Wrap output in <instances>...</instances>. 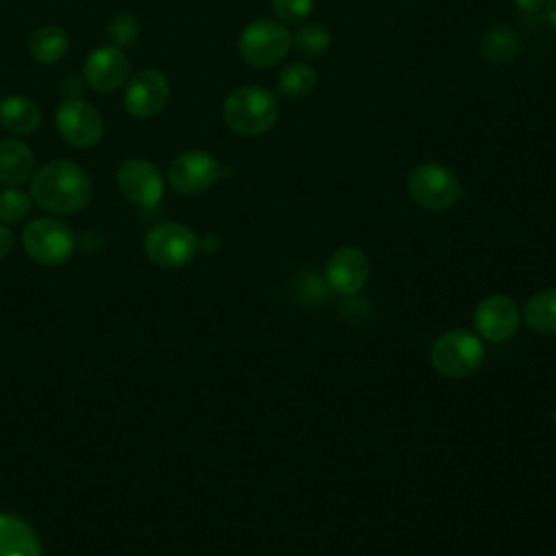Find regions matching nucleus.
I'll return each mask as SVG.
<instances>
[{"mask_svg":"<svg viewBox=\"0 0 556 556\" xmlns=\"http://www.w3.org/2000/svg\"><path fill=\"white\" fill-rule=\"evenodd\" d=\"M484 363V343L478 334L454 328L441 332L430 348V365L441 378L463 380L473 376Z\"/></svg>","mask_w":556,"mask_h":556,"instance_id":"obj_3","label":"nucleus"},{"mask_svg":"<svg viewBox=\"0 0 556 556\" xmlns=\"http://www.w3.org/2000/svg\"><path fill=\"white\" fill-rule=\"evenodd\" d=\"M222 176L219 161L206 150H185L167 165V182L182 195H198L211 189Z\"/></svg>","mask_w":556,"mask_h":556,"instance_id":"obj_8","label":"nucleus"},{"mask_svg":"<svg viewBox=\"0 0 556 556\" xmlns=\"http://www.w3.org/2000/svg\"><path fill=\"white\" fill-rule=\"evenodd\" d=\"M167 100H169V80L161 70L146 67L126 80L124 106L132 117L150 119L165 109Z\"/></svg>","mask_w":556,"mask_h":556,"instance_id":"obj_12","label":"nucleus"},{"mask_svg":"<svg viewBox=\"0 0 556 556\" xmlns=\"http://www.w3.org/2000/svg\"><path fill=\"white\" fill-rule=\"evenodd\" d=\"M274 15L285 24H300L313 11V0H271Z\"/></svg>","mask_w":556,"mask_h":556,"instance_id":"obj_25","label":"nucleus"},{"mask_svg":"<svg viewBox=\"0 0 556 556\" xmlns=\"http://www.w3.org/2000/svg\"><path fill=\"white\" fill-rule=\"evenodd\" d=\"M317 85V74L306 63H291L278 74V91L287 98H304L308 96Z\"/></svg>","mask_w":556,"mask_h":556,"instance_id":"obj_20","label":"nucleus"},{"mask_svg":"<svg viewBox=\"0 0 556 556\" xmlns=\"http://www.w3.org/2000/svg\"><path fill=\"white\" fill-rule=\"evenodd\" d=\"M115 182L124 198H128L132 204L146 206V208L156 206L163 198L165 182H163L159 167L152 161L141 159V156L124 159L117 165Z\"/></svg>","mask_w":556,"mask_h":556,"instance_id":"obj_10","label":"nucleus"},{"mask_svg":"<svg viewBox=\"0 0 556 556\" xmlns=\"http://www.w3.org/2000/svg\"><path fill=\"white\" fill-rule=\"evenodd\" d=\"M278 100L271 91L258 85H243L228 93L222 106L224 122L230 130L243 137L267 132L278 119Z\"/></svg>","mask_w":556,"mask_h":556,"instance_id":"obj_2","label":"nucleus"},{"mask_svg":"<svg viewBox=\"0 0 556 556\" xmlns=\"http://www.w3.org/2000/svg\"><path fill=\"white\" fill-rule=\"evenodd\" d=\"M128 72H130L128 56L122 52V48H115L111 43L93 48L83 63V76L87 85L104 93H111L122 85H126Z\"/></svg>","mask_w":556,"mask_h":556,"instance_id":"obj_14","label":"nucleus"},{"mask_svg":"<svg viewBox=\"0 0 556 556\" xmlns=\"http://www.w3.org/2000/svg\"><path fill=\"white\" fill-rule=\"evenodd\" d=\"M519 50V41L515 37L513 30L504 28V26H495L486 33L484 37V43H482V52L489 61H495V63H504L508 59H513Z\"/></svg>","mask_w":556,"mask_h":556,"instance_id":"obj_22","label":"nucleus"},{"mask_svg":"<svg viewBox=\"0 0 556 556\" xmlns=\"http://www.w3.org/2000/svg\"><path fill=\"white\" fill-rule=\"evenodd\" d=\"M521 311L510 295L491 293L482 298L473 308V326L480 339L491 343H504L519 330Z\"/></svg>","mask_w":556,"mask_h":556,"instance_id":"obj_11","label":"nucleus"},{"mask_svg":"<svg viewBox=\"0 0 556 556\" xmlns=\"http://www.w3.org/2000/svg\"><path fill=\"white\" fill-rule=\"evenodd\" d=\"M324 278L339 295H354L369 280V258L356 245H341L328 256Z\"/></svg>","mask_w":556,"mask_h":556,"instance_id":"obj_13","label":"nucleus"},{"mask_svg":"<svg viewBox=\"0 0 556 556\" xmlns=\"http://www.w3.org/2000/svg\"><path fill=\"white\" fill-rule=\"evenodd\" d=\"M545 13H547V22L556 28V0H547Z\"/></svg>","mask_w":556,"mask_h":556,"instance_id":"obj_29","label":"nucleus"},{"mask_svg":"<svg viewBox=\"0 0 556 556\" xmlns=\"http://www.w3.org/2000/svg\"><path fill=\"white\" fill-rule=\"evenodd\" d=\"M22 245L26 254L39 265H61L76 248L74 230L56 217H35L24 226Z\"/></svg>","mask_w":556,"mask_h":556,"instance_id":"obj_6","label":"nucleus"},{"mask_svg":"<svg viewBox=\"0 0 556 556\" xmlns=\"http://www.w3.org/2000/svg\"><path fill=\"white\" fill-rule=\"evenodd\" d=\"M219 248V239L215 235H208L204 239H200V250H206V252H215Z\"/></svg>","mask_w":556,"mask_h":556,"instance_id":"obj_28","label":"nucleus"},{"mask_svg":"<svg viewBox=\"0 0 556 556\" xmlns=\"http://www.w3.org/2000/svg\"><path fill=\"white\" fill-rule=\"evenodd\" d=\"M61 139L74 148H91L102 139L104 122L100 113L80 98H63L54 115Z\"/></svg>","mask_w":556,"mask_h":556,"instance_id":"obj_9","label":"nucleus"},{"mask_svg":"<svg viewBox=\"0 0 556 556\" xmlns=\"http://www.w3.org/2000/svg\"><path fill=\"white\" fill-rule=\"evenodd\" d=\"M291 48V33L276 20H252L237 39L241 59L252 67H271L287 56Z\"/></svg>","mask_w":556,"mask_h":556,"instance_id":"obj_7","label":"nucleus"},{"mask_svg":"<svg viewBox=\"0 0 556 556\" xmlns=\"http://www.w3.org/2000/svg\"><path fill=\"white\" fill-rule=\"evenodd\" d=\"M406 189L417 206L432 211V213L447 211L463 195V185H460L458 176L441 163L417 165L408 174Z\"/></svg>","mask_w":556,"mask_h":556,"instance_id":"obj_5","label":"nucleus"},{"mask_svg":"<svg viewBox=\"0 0 556 556\" xmlns=\"http://www.w3.org/2000/svg\"><path fill=\"white\" fill-rule=\"evenodd\" d=\"M521 317L530 330L539 334H556V289H541L528 298Z\"/></svg>","mask_w":556,"mask_h":556,"instance_id":"obj_18","label":"nucleus"},{"mask_svg":"<svg viewBox=\"0 0 556 556\" xmlns=\"http://www.w3.org/2000/svg\"><path fill=\"white\" fill-rule=\"evenodd\" d=\"M15 245V237L7 224H0V261H4Z\"/></svg>","mask_w":556,"mask_h":556,"instance_id":"obj_26","label":"nucleus"},{"mask_svg":"<svg viewBox=\"0 0 556 556\" xmlns=\"http://www.w3.org/2000/svg\"><path fill=\"white\" fill-rule=\"evenodd\" d=\"M33 198L17 189V187H7L0 191V224H17L30 213Z\"/></svg>","mask_w":556,"mask_h":556,"instance_id":"obj_24","label":"nucleus"},{"mask_svg":"<svg viewBox=\"0 0 556 556\" xmlns=\"http://www.w3.org/2000/svg\"><path fill=\"white\" fill-rule=\"evenodd\" d=\"M0 124L13 135H33L41 126V109L26 96H4L0 100Z\"/></svg>","mask_w":556,"mask_h":556,"instance_id":"obj_17","label":"nucleus"},{"mask_svg":"<svg viewBox=\"0 0 556 556\" xmlns=\"http://www.w3.org/2000/svg\"><path fill=\"white\" fill-rule=\"evenodd\" d=\"M139 35H141V24H139V20H137L132 13H126V11L115 13V15L111 17L109 26H106V37H109L111 46L122 48V50L135 46L137 39H139Z\"/></svg>","mask_w":556,"mask_h":556,"instance_id":"obj_23","label":"nucleus"},{"mask_svg":"<svg viewBox=\"0 0 556 556\" xmlns=\"http://www.w3.org/2000/svg\"><path fill=\"white\" fill-rule=\"evenodd\" d=\"M30 198L50 213L72 215L89 204L91 180L80 165L56 159L35 172L30 180Z\"/></svg>","mask_w":556,"mask_h":556,"instance_id":"obj_1","label":"nucleus"},{"mask_svg":"<svg viewBox=\"0 0 556 556\" xmlns=\"http://www.w3.org/2000/svg\"><path fill=\"white\" fill-rule=\"evenodd\" d=\"M35 167L33 150L20 139H0V182L7 187H20L26 182Z\"/></svg>","mask_w":556,"mask_h":556,"instance_id":"obj_16","label":"nucleus"},{"mask_svg":"<svg viewBox=\"0 0 556 556\" xmlns=\"http://www.w3.org/2000/svg\"><path fill=\"white\" fill-rule=\"evenodd\" d=\"M0 556H41L39 536L17 515L0 513Z\"/></svg>","mask_w":556,"mask_h":556,"instance_id":"obj_15","label":"nucleus"},{"mask_svg":"<svg viewBox=\"0 0 556 556\" xmlns=\"http://www.w3.org/2000/svg\"><path fill=\"white\" fill-rule=\"evenodd\" d=\"M330 30L319 22H304L293 35L291 46L304 56H321L330 48Z\"/></svg>","mask_w":556,"mask_h":556,"instance_id":"obj_21","label":"nucleus"},{"mask_svg":"<svg viewBox=\"0 0 556 556\" xmlns=\"http://www.w3.org/2000/svg\"><path fill=\"white\" fill-rule=\"evenodd\" d=\"M523 13H536V11H541L545 4H547V0H513Z\"/></svg>","mask_w":556,"mask_h":556,"instance_id":"obj_27","label":"nucleus"},{"mask_svg":"<svg viewBox=\"0 0 556 556\" xmlns=\"http://www.w3.org/2000/svg\"><path fill=\"white\" fill-rule=\"evenodd\" d=\"M70 39L61 26H41L28 39V54L41 65H52L61 61L67 52Z\"/></svg>","mask_w":556,"mask_h":556,"instance_id":"obj_19","label":"nucleus"},{"mask_svg":"<svg viewBox=\"0 0 556 556\" xmlns=\"http://www.w3.org/2000/svg\"><path fill=\"white\" fill-rule=\"evenodd\" d=\"M554 556H556V554H554Z\"/></svg>","mask_w":556,"mask_h":556,"instance_id":"obj_30","label":"nucleus"},{"mask_svg":"<svg viewBox=\"0 0 556 556\" xmlns=\"http://www.w3.org/2000/svg\"><path fill=\"white\" fill-rule=\"evenodd\" d=\"M143 252L161 269H180L198 256L200 239L180 222H163L148 230Z\"/></svg>","mask_w":556,"mask_h":556,"instance_id":"obj_4","label":"nucleus"}]
</instances>
